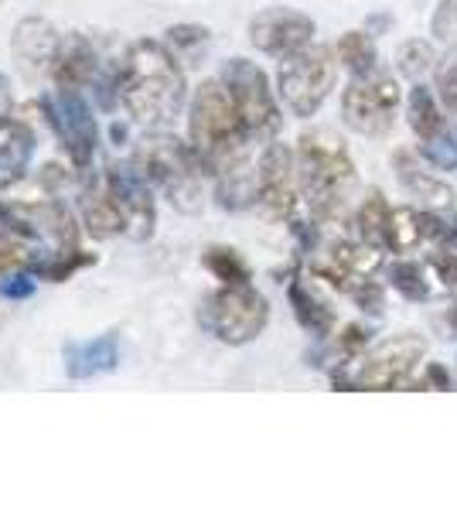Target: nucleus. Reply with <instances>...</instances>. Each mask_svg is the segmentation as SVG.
Masks as SVG:
<instances>
[{
  "label": "nucleus",
  "mask_w": 457,
  "mask_h": 512,
  "mask_svg": "<svg viewBox=\"0 0 457 512\" xmlns=\"http://www.w3.org/2000/svg\"><path fill=\"white\" fill-rule=\"evenodd\" d=\"M116 93L137 123L144 127H168L185 106L188 86L178 55L161 41H137L116 76Z\"/></svg>",
  "instance_id": "nucleus-1"
},
{
  "label": "nucleus",
  "mask_w": 457,
  "mask_h": 512,
  "mask_svg": "<svg viewBox=\"0 0 457 512\" xmlns=\"http://www.w3.org/2000/svg\"><path fill=\"white\" fill-rule=\"evenodd\" d=\"M297 181L307 209L321 222H342L359 192V171L345 140L331 127L304 130L297 140Z\"/></svg>",
  "instance_id": "nucleus-2"
},
{
  "label": "nucleus",
  "mask_w": 457,
  "mask_h": 512,
  "mask_svg": "<svg viewBox=\"0 0 457 512\" xmlns=\"http://www.w3.org/2000/svg\"><path fill=\"white\" fill-rule=\"evenodd\" d=\"M188 137H191V147L202 154L212 178L249 161V144H253V137H249L246 123L239 117L236 103H232L222 79H205L202 86L195 89L191 106H188Z\"/></svg>",
  "instance_id": "nucleus-3"
},
{
  "label": "nucleus",
  "mask_w": 457,
  "mask_h": 512,
  "mask_svg": "<svg viewBox=\"0 0 457 512\" xmlns=\"http://www.w3.org/2000/svg\"><path fill=\"white\" fill-rule=\"evenodd\" d=\"M137 168L147 181L164 188L168 202L178 212H198L205 202L202 178L209 175L202 154L195 147H185L178 137H151L137 151Z\"/></svg>",
  "instance_id": "nucleus-4"
},
{
  "label": "nucleus",
  "mask_w": 457,
  "mask_h": 512,
  "mask_svg": "<svg viewBox=\"0 0 457 512\" xmlns=\"http://www.w3.org/2000/svg\"><path fill=\"white\" fill-rule=\"evenodd\" d=\"M423 359H427V342L420 335L413 332L393 335L386 342H379L372 352H365L355 373L338 366L335 386L338 390H376V393L413 390V383H417L413 376L423 366Z\"/></svg>",
  "instance_id": "nucleus-5"
},
{
  "label": "nucleus",
  "mask_w": 457,
  "mask_h": 512,
  "mask_svg": "<svg viewBox=\"0 0 457 512\" xmlns=\"http://www.w3.org/2000/svg\"><path fill=\"white\" fill-rule=\"evenodd\" d=\"M198 321L209 335L226 345H249L270 321V301L249 284H222L202 301Z\"/></svg>",
  "instance_id": "nucleus-6"
},
{
  "label": "nucleus",
  "mask_w": 457,
  "mask_h": 512,
  "mask_svg": "<svg viewBox=\"0 0 457 512\" xmlns=\"http://www.w3.org/2000/svg\"><path fill=\"white\" fill-rule=\"evenodd\" d=\"M338 79V52L328 45H307L304 52L280 62V96L290 106V113L301 120H311L331 96Z\"/></svg>",
  "instance_id": "nucleus-7"
},
{
  "label": "nucleus",
  "mask_w": 457,
  "mask_h": 512,
  "mask_svg": "<svg viewBox=\"0 0 457 512\" xmlns=\"http://www.w3.org/2000/svg\"><path fill=\"white\" fill-rule=\"evenodd\" d=\"M222 82H226L232 103L243 117L249 137L253 140H273L280 130V106L270 89L267 72L249 59H229L222 65Z\"/></svg>",
  "instance_id": "nucleus-8"
},
{
  "label": "nucleus",
  "mask_w": 457,
  "mask_h": 512,
  "mask_svg": "<svg viewBox=\"0 0 457 512\" xmlns=\"http://www.w3.org/2000/svg\"><path fill=\"white\" fill-rule=\"evenodd\" d=\"M400 99H403V89L393 76H382V72L359 76L345 86L342 117L355 134L382 137V134H389V127H393L396 110H400Z\"/></svg>",
  "instance_id": "nucleus-9"
},
{
  "label": "nucleus",
  "mask_w": 457,
  "mask_h": 512,
  "mask_svg": "<svg viewBox=\"0 0 457 512\" xmlns=\"http://www.w3.org/2000/svg\"><path fill=\"white\" fill-rule=\"evenodd\" d=\"M297 154L270 140L256 164V202L273 219H290L297 205Z\"/></svg>",
  "instance_id": "nucleus-10"
},
{
  "label": "nucleus",
  "mask_w": 457,
  "mask_h": 512,
  "mask_svg": "<svg viewBox=\"0 0 457 512\" xmlns=\"http://www.w3.org/2000/svg\"><path fill=\"white\" fill-rule=\"evenodd\" d=\"M7 222L21 229V233L52 239L55 253H69L79 250L76 246V222H72V212L65 209L55 198H4L0 205Z\"/></svg>",
  "instance_id": "nucleus-11"
},
{
  "label": "nucleus",
  "mask_w": 457,
  "mask_h": 512,
  "mask_svg": "<svg viewBox=\"0 0 457 512\" xmlns=\"http://www.w3.org/2000/svg\"><path fill=\"white\" fill-rule=\"evenodd\" d=\"M249 41L270 59H290L314 41V21L294 7H267L249 21Z\"/></svg>",
  "instance_id": "nucleus-12"
},
{
  "label": "nucleus",
  "mask_w": 457,
  "mask_h": 512,
  "mask_svg": "<svg viewBox=\"0 0 457 512\" xmlns=\"http://www.w3.org/2000/svg\"><path fill=\"white\" fill-rule=\"evenodd\" d=\"M48 120L55 123L58 137H62V147L69 151V158L86 168L96 154V140H99V127L96 117L89 110V103L82 99L79 89H58V110L45 103Z\"/></svg>",
  "instance_id": "nucleus-13"
},
{
  "label": "nucleus",
  "mask_w": 457,
  "mask_h": 512,
  "mask_svg": "<svg viewBox=\"0 0 457 512\" xmlns=\"http://www.w3.org/2000/svg\"><path fill=\"white\" fill-rule=\"evenodd\" d=\"M106 188L116 195L123 209V219H127V236L130 239H151L154 236V198L151 188H147V178L140 175V168L134 171H110L106 178Z\"/></svg>",
  "instance_id": "nucleus-14"
},
{
  "label": "nucleus",
  "mask_w": 457,
  "mask_h": 512,
  "mask_svg": "<svg viewBox=\"0 0 457 512\" xmlns=\"http://www.w3.org/2000/svg\"><path fill=\"white\" fill-rule=\"evenodd\" d=\"M393 168H396V181H400L413 198H420L427 209H434V212L454 209V198H457L454 188L447 185V181L434 178L430 171H423L420 154H413L403 147V151L393 154Z\"/></svg>",
  "instance_id": "nucleus-15"
},
{
  "label": "nucleus",
  "mask_w": 457,
  "mask_h": 512,
  "mask_svg": "<svg viewBox=\"0 0 457 512\" xmlns=\"http://www.w3.org/2000/svg\"><path fill=\"white\" fill-rule=\"evenodd\" d=\"M11 48H14V55H18L24 65L38 69V65H52L55 62L58 48H62V38H58V31L52 28V21L24 18V21H18V28H14Z\"/></svg>",
  "instance_id": "nucleus-16"
},
{
  "label": "nucleus",
  "mask_w": 457,
  "mask_h": 512,
  "mask_svg": "<svg viewBox=\"0 0 457 512\" xmlns=\"http://www.w3.org/2000/svg\"><path fill=\"white\" fill-rule=\"evenodd\" d=\"M52 76L58 82V89H82L96 76V48L82 35L65 38L52 62Z\"/></svg>",
  "instance_id": "nucleus-17"
},
{
  "label": "nucleus",
  "mask_w": 457,
  "mask_h": 512,
  "mask_svg": "<svg viewBox=\"0 0 457 512\" xmlns=\"http://www.w3.org/2000/svg\"><path fill=\"white\" fill-rule=\"evenodd\" d=\"M120 362V349H116L113 335H99L93 342H76L65 349V373L72 379H89L99 373H110Z\"/></svg>",
  "instance_id": "nucleus-18"
},
{
  "label": "nucleus",
  "mask_w": 457,
  "mask_h": 512,
  "mask_svg": "<svg viewBox=\"0 0 457 512\" xmlns=\"http://www.w3.org/2000/svg\"><path fill=\"white\" fill-rule=\"evenodd\" d=\"M287 297H290V308H294V318L304 332H311L314 338H328L335 332V308H331L324 297H318L304 280H290L287 287Z\"/></svg>",
  "instance_id": "nucleus-19"
},
{
  "label": "nucleus",
  "mask_w": 457,
  "mask_h": 512,
  "mask_svg": "<svg viewBox=\"0 0 457 512\" xmlns=\"http://www.w3.org/2000/svg\"><path fill=\"white\" fill-rule=\"evenodd\" d=\"M444 106H440L437 93H430L427 86L413 82L410 99H406V120H410V130L420 140H434L440 134H447V117Z\"/></svg>",
  "instance_id": "nucleus-20"
},
{
  "label": "nucleus",
  "mask_w": 457,
  "mask_h": 512,
  "mask_svg": "<svg viewBox=\"0 0 457 512\" xmlns=\"http://www.w3.org/2000/svg\"><path fill=\"white\" fill-rule=\"evenodd\" d=\"M82 226H86V233L93 239H110L116 233H127V219H123V209L110 188L82 198Z\"/></svg>",
  "instance_id": "nucleus-21"
},
{
  "label": "nucleus",
  "mask_w": 457,
  "mask_h": 512,
  "mask_svg": "<svg viewBox=\"0 0 457 512\" xmlns=\"http://www.w3.org/2000/svg\"><path fill=\"white\" fill-rule=\"evenodd\" d=\"M423 243H427V219H423V209L400 205V209L389 212V226H386L389 253H410Z\"/></svg>",
  "instance_id": "nucleus-22"
},
{
  "label": "nucleus",
  "mask_w": 457,
  "mask_h": 512,
  "mask_svg": "<svg viewBox=\"0 0 457 512\" xmlns=\"http://www.w3.org/2000/svg\"><path fill=\"white\" fill-rule=\"evenodd\" d=\"M35 154V137L18 120L0 117V175H21Z\"/></svg>",
  "instance_id": "nucleus-23"
},
{
  "label": "nucleus",
  "mask_w": 457,
  "mask_h": 512,
  "mask_svg": "<svg viewBox=\"0 0 457 512\" xmlns=\"http://www.w3.org/2000/svg\"><path fill=\"white\" fill-rule=\"evenodd\" d=\"M335 52H338V62L352 72V79L372 76V72H376L379 52H376V41H372L369 31H345V35L338 38Z\"/></svg>",
  "instance_id": "nucleus-24"
},
{
  "label": "nucleus",
  "mask_w": 457,
  "mask_h": 512,
  "mask_svg": "<svg viewBox=\"0 0 457 512\" xmlns=\"http://www.w3.org/2000/svg\"><path fill=\"white\" fill-rule=\"evenodd\" d=\"M389 202L382 192H369L362 205L355 209V226H359V239L376 250H386V226H389Z\"/></svg>",
  "instance_id": "nucleus-25"
},
{
  "label": "nucleus",
  "mask_w": 457,
  "mask_h": 512,
  "mask_svg": "<svg viewBox=\"0 0 457 512\" xmlns=\"http://www.w3.org/2000/svg\"><path fill=\"white\" fill-rule=\"evenodd\" d=\"M437 52L427 38H406L400 48H396V72L410 82H420L423 76L437 72Z\"/></svg>",
  "instance_id": "nucleus-26"
},
{
  "label": "nucleus",
  "mask_w": 457,
  "mask_h": 512,
  "mask_svg": "<svg viewBox=\"0 0 457 512\" xmlns=\"http://www.w3.org/2000/svg\"><path fill=\"white\" fill-rule=\"evenodd\" d=\"M386 277H389V287H393V291L400 294V297H406V301H413V304L430 301L427 270H423L417 260H396V263H389Z\"/></svg>",
  "instance_id": "nucleus-27"
},
{
  "label": "nucleus",
  "mask_w": 457,
  "mask_h": 512,
  "mask_svg": "<svg viewBox=\"0 0 457 512\" xmlns=\"http://www.w3.org/2000/svg\"><path fill=\"white\" fill-rule=\"evenodd\" d=\"M202 263L215 280H222V284H249V277H253L243 253L232 250V246H209V250L202 253Z\"/></svg>",
  "instance_id": "nucleus-28"
},
{
  "label": "nucleus",
  "mask_w": 457,
  "mask_h": 512,
  "mask_svg": "<svg viewBox=\"0 0 457 512\" xmlns=\"http://www.w3.org/2000/svg\"><path fill=\"white\" fill-rule=\"evenodd\" d=\"M437 99L451 117H457V45L447 48V55L437 62Z\"/></svg>",
  "instance_id": "nucleus-29"
},
{
  "label": "nucleus",
  "mask_w": 457,
  "mask_h": 512,
  "mask_svg": "<svg viewBox=\"0 0 457 512\" xmlns=\"http://www.w3.org/2000/svg\"><path fill=\"white\" fill-rule=\"evenodd\" d=\"M420 158L437 171H457V137L447 130L434 140H420Z\"/></svg>",
  "instance_id": "nucleus-30"
},
{
  "label": "nucleus",
  "mask_w": 457,
  "mask_h": 512,
  "mask_svg": "<svg viewBox=\"0 0 457 512\" xmlns=\"http://www.w3.org/2000/svg\"><path fill=\"white\" fill-rule=\"evenodd\" d=\"M348 297H352L355 308L365 311V315H382V308H386V291H382V284L376 277L359 280V284L348 291Z\"/></svg>",
  "instance_id": "nucleus-31"
},
{
  "label": "nucleus",
  "mask_w": 457,
  "mask_h": 512,
  "mask_svg": "<svg viewBox=\"0 0 457 512\" xmlns=\"http://www.w3.org/2000/svg\"><path fill=\"white\" fill-rule=\"evenodd\" d=\"M430 35L434 41H457V0H440L430 14Z\"/></svg>",
  "instance_id": "nucleus-32"
},
{
  "label": "nucleus",
  "mask_w": 457,
  "mask_h": 512,
  "mask_svg": "<svg viewBox=\"0 0 457 512\" xmlns=\"http://www.w3.org/2000/svg\"><path fill=\"white\" fill-rule=\"evenodd\" d=\"M430 270L437 274V280L444 287H457V253L451 243H437L434 250L427 253Z\"/></svg>",
  "instance_id": "nucleus-33"
},
{
  "label": "nucleus",
  "mask_w": 457,
  "mask_h": 512,
  "mask_svg": "<svg viewBox=\"0 0 457 512\" xmlns=\"http://www.w3.org/2000/svg\"><path fill=\"white\" fill-rule=\"evenodd\" d=\"M365 345H369V332H365L362 325H345V332L338 335V342H335L338 366H348L352 359H359L365 352Z\"/></svg>",
  "instance_id": "nucleus-34"
},
{
  "label": "nucleus",
  "mask_w": 457,
  "mask_h": 512,
  "mask_svg": "<svg viewBox=\"0 0 457 512\" xmlns=\"http://www.w3.org/2000/svg\"><path fill=\"white\" fill-rule=\"evenodd\" d=\"M24 260H28L24 239L14 233H0V277H7L11 270L24 267Z\"/></svg>",
  "instance_id": "nucleus-35"
},
{
  "label": "nucleus",
  "mask_w": 457,
  "mask_h": 512,
  "mask_svg": "<svg viewBox=\"0 0 457 512\" xmlns=\"http://www.w3.org/2000/svg\"><path fill=\"white\" fill-rule=\"evenodd\" d=\"M168 41H171L174 55L188 52V48H202V45H209V28H202V24H178V28L168 31Z\"/></svg>",
  "instance_id": "nucleus-36"
},
{
  "label": "nucleus",
  "mask_w": 457,
  "mask_h": 512,
  "mask_svg": "<svg viewBox=\"0 0 457 512\" xmlns=\"http://www.w3.org/2000/svg\"><path fill=\"white\" fill-rule=\"evenodd\" d=\"M451 390L454 386V379L447 376V369L444 366H437V362H427V376H423V383H417V390Z\"/></svg>",
  "instance_id": "nucleus-37"
},
{
  "label": "nucleus",
  "mask_w": 457,
  "mask_h": 512,
  "mask_svg": "<svg viewBox=\"0 0 457 512\" xmlns=\"http://www.w3.org/2000/svg\"><path fill=\"white\" fill-rule=\"evenodd\" d=\"M31 291H35V280L31 277H14L11 284L0 280V294H7V297H28Z\"/></svg>",
  "instance_id": "nucleus-38"
},
{
  "label": "nucleus",
  "mask_w": 457,
  "mask_h": 512,
  "mask_svg": "<svg viewBox=\"0 0 457 512\" xmlns=\"http://www.w3.org/2000/svg\"><path fill=\"white\" fill-rule=\"evenodd\" d=\"M389 24H393V18H389V14H379V18H369V31L376 35V31H386Z\"/></svg>",
  "instance_id": "nucleus-39"
},
{
  "label": "nucleus",
  "mask_w": 457,
  "mask_h": 512,
  "mask_svg": "<svg viewBox=\"0 0 457 512\" xmlns=\"http://www.w3.org/2000/svg\"><path fill=\"white\" fill-rule=\"evenodd\" d=\"M444 243H451L454 250H457V216L447 222V236H444Z\"/></svg>",
  "instance_id": "nucleus-40"
},
{
  "label": "nucleus",
  "mask_w": 457,
  "mask_h": 512,
  "mask_svg": "<svg viewBox=\"0 0 457 512\" xmlns=\"http://www.w3.org/2000/svg\"><path fill=\"white\" fill-rule=\"evenodd\" d=\"M4 99H7V79L0 76V106H4Z\"/></svg>",
  "instance_id": "nucleus-41"
}]
</instances>
